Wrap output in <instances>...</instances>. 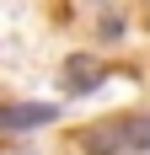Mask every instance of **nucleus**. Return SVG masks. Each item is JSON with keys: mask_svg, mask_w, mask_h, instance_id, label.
<instances>
[{"mask_svg": "<svg viewBox=\"0 0 150 155\" xmlns=\"http://www.w3.org/2000/svg\"><path fill=\"white\" fill-rule=\"evenodd\" d=\"M80 150L86 155H150V118L145 112H118L102 123L80 128Z\"/></svg>", "mask_w": 150, "mask_h": 155, "instance_id": "obj_1", "label": "nucleus"}, {"mask_svg": "<svg viewBox=\"0 0 150 155\" xmlns=\"http://www.w3.org/2000/svg\"><path fill=\"white\" fill-rule=\"evenodd\" d=\"M59 118V102H5L0 107V128L5 134H22V128H43Z\"/></svg>", "mask_w": 150, "mask_h": 155, "instance_id": "obj_2", "label": "nucleus"}, {"mask_svg": "<svg viewBox=\"0 0 150 155\" xmlns=\"http://www.w3.org/2000/svg\"><path fill=\"white\" fill-rule=\"evenodd\" d=\"M102 80H107V75H102V64H86L80 54L64 64V86H70V91H97Z\"/></svg>", "mask_w": 150, "mask_h": 155, "instance_id": "obj_3", "label": "nucleus"}]
</instances>
